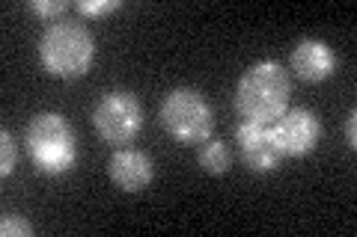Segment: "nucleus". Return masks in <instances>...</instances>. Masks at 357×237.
<instances>
[{
	"label": "nucleus",
	"instance_id": "f257e3e1",
	"mask_svg": "<svg viewBox=\"0 0 357 237\" xmlns=\"http://www.w3.org/2000/svg\"><path fill=\"white\" fill-rule=\"evenodd\" d=\"M292 101V74L277 60H259L238 77L236 113L248 122L274 125Z\"/></svg>",
	"mask_w": 357,
	"mask_h": 237
},
{
	"label": "nucleus",
	"instance_id": "f03ea898",
	"mask_svg": "<svg viewBox=\"0 0 357 237\" xmlns=\"http://www.w3.org/2000/svg\"><path fill=\"white\" fill-rule=\"evenodd\" d=\"M42 69L60 81H77L84 77L96 63V39L89 27L77 18L51 21L42 30L36 44Z\"/></svg>",
	"mask_w": 357,
	"mask_h": 237
},
{
	"label": "nucleus",
	"instance_id": "7ed1b4c3",
	"mask_svg": "<svg viewBox=\"0 0 357 237\" xmlns=\"http://www.w3.org/2000/svg\"><path fill=\"white\" fill-rule=\"evenodd\" d=\"M24 145L42 175H66L77 163V137L63 113H36L27 125Z\"/></svg>",
	"mask_w": 357,
	"mask_h": 237
},
{
	"label": "nucleus",
	"instance_id": "20e7f679",
	"mask_svg": "<svg viewBox=\"0 0 357 237\" xmlns=\"http://www.w3.org/2000/svg\"><path fill=\"white\" fill-rule=\"evenodd\" d=\"M158 122L178 145H203L215 131V110L194 86L170 89L158 104Z\"/></svg>",
	"mask_w": 357,
	"mask_h": 237
},
{
	"label": "nucleus",
	"instance_id": "39448f33",
	"mask_svg": "<svg viewBox=\"0 0 357 237\" xmlns=\"http://www.w3.org/2000/svg\"><path fill=\"white\" fill-rule=\"evenodd\" d=\"M93 128L98 133V140L122 149L137 140V133L143 131V104L134 92L126 89H114L98 98V104L93 107Z\"/></svg>",
	"mask_w": 357,
	"mask_h": 237
},
{
	"label": "nucleus",
	"instance_id": "423d86ee",
	"mask_svg": "<svg viewBox=\"0 0 357 237\" xmlns=\"http://www.w3.org/2000/svg\"><path fill=\"white\" fill-rule=\"evenodd\" d=\"M271 137L283 157H307L321 142V119L307 107H289L271 125Z\"/></svg>",
	"mask_w": 357,
	"mask_h": 237
},
{
	"label": "nucleus",
	"instance_id": "0eeeda50",
	"mask_svg": "<svg viewBox=\"0 0 357 237\" xmlns=\"http://www.w3.org/2000/svg\"><path fill=\"white\" fill-rule=\"evenodd\" d=\"M236 142H238L241 161L250 172H259V175L277 172L286 161V157L280 154V149L274 145L271 125H259V122L241 119L236 125Z\"/></svg>",
	"mask_w": 357,
	"mask_h": 237
},
{
	"label": "nucleus",
	"instance_id": "6e6552de",
	"mask_svg": "<svg viewBox=\"0 0 357 237\" xmlns=\"http://www.w3.org/2000/svg\"><path fill=\"white\" fill-rule=\"evenodd\" d=\"M337 54L325 39H301L292 54H289V72L298 74V81L304 83H321L337 72Z\"/></svg>",
	"mask_w": 357,
	"mask_h": 237
},
{
	"label": "nucleus",
	"instance_id": "1a4fd4ad",
	"mask_svg": "<svg viewBox=\"0 0 357 237\" xmlns=\"http://www.w3.org/2000/svg\"><path fill=\"white\" fill-rule=\"evenodd\" d=\"M107 175L122 193H143L155 178V163L143 149L122 145V149H116L114 154H110Z\"/></svg>",
	"mask_w": 357,
	"mask_h": 237
},
{
	"label": "nucleus",
	"instance_id": "9d476101",
	"mask_svg": "<svg viewBox=\"0 0 357 237\" xmlns=\"http://www.w3.org/2000/svg\"><path fill=\"white\" fill-rule=\"evenodd\" d=\"M197 163H199V169H203V172H208V175H227L229 169H232V152H229V145L223 142V140L208 137L203 145H199Z\"/></svg>",
	"mask_w": 357,
	"mask_h": 237
},
{
	"label": "nucleus",
	"instance_id": "9b49d317",
	"mask_svg": "<svg viewBox=\"0 0 357 237\" xmlns=\"http://www.w3.org/2000/svg\"><path fill=\"white\" fill-rule=\"evenodd\" d=\"M15 166H18V142L13 137V131L3 128L0 131V175L9 178L15 172Z\"/></svg>",
	"mask_w": 357,
	"mask_h": 237
},
{
	"label": "nucleus",
	"instance_id": "f8f14e48",
	"mask_svg": "<svg viewBox=\"0 0 357 237\" xmlns=\"http://www.w3.org/2000/svg\"><path fill=\"white\" fill-rule=\"evenodd\" d=\"M69 0H27V9L33 15H39L45 18L51 24V21H60L63 13H69Z\"/></svg>",
	"mask_w": 357,
	"mask_h": 237
},
{
	"label": "nucleus",
	"instance_id": "ddd939ff",
	"mask_svg": "<svg viewBox=\"0 0 357 237\" xmlns=\"http://www.w3.org/2000/svg\"><path fill=\"white\" fill-rule=\"evenodd\" d=\"M75 9L81 13L84 18H102L122 9V0H77Z\"/></svg>",
	"mask_w": 357,
	"mask_h": 237
},
{
	"label": "nucleus",
	"instance_id": "4468645a",
	"mask_svg": "<svg viewBox=\"0 0 357 237\" xmlns=\"http://www.w3.org/2000/svg\"><path fill=\"white\" fill-rule=\"evenodd\" d=\"M33 231V222L24 220V217H15V213H3V220H0V234L3 237H30Z\"/></svg>",
	"mask_w": 357,
	"mask_h": 237
},
{
	"label": "nucleus",
	"instance_id": "2eb2a0df",
	"mask_svg": "<svg viewBox=\"0 0 357 237\" xmlns=\"http://www.w3.org/2000/svg\"><path fill=\"white\" fill-rule=\"evenodd\" d=\"M345 133H349V149H357V110H349V119H345Z\"/></svg>",
	"mask_w": 357,
	"mask_h": 237
}]
</instances>
